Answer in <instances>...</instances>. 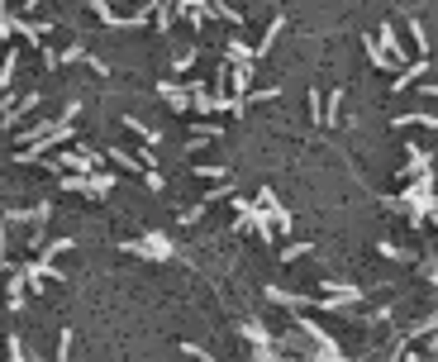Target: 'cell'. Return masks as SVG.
<instances>
[{
  "label": "cell",
  "instance_id": "7a4b0ae2",
  "mask_svg": "<svg viewBox=\"0 0 438 362\" xmlns=\"http://www.w3.org/2000/svg\"><path fill=\"white\" fill-rule=\"evenodd\" d=\"M14 67H19V53L10 48V53H5V67H0V86H10V77H14Z\"/></svg>",
  "mask_w": 438,
  "mask_h": 362
},
{
  "label": "cell",
  "instance_id": "277c9868",
  "mask_svg": "<svg viewBox=\"0 0 438 362\" xmlns=\"http://www.w3.org/2000/svg\"><path fill=\"white\" fill-rule=\"evenodd\" d=\"M434 95H438V86H434Z\"/></svg>",
  "mask_w": 438,
  "mask_h": 362
},
{
  "label": "cell",
  "instance_id": "3957f363",
  "mask_svg": "<svg viewBox=\"0 0 438 362\" xmlns=\"http://www.w3.org/2000/svg\"><path fill=\"white\" fill-rule=\"evenodd\" d=\"M201 215H205V205H191V210H181V224H196Z\"/></svg>",
  "mask_w": 438,
  "mask_h": 362
},
{
  "label": "cell",
  "instance_id": "6da1fadb",
  "mask_svg": "<svg viewBox=\"0 0 438 362\" xmlns=\"http://www.w3.org/2000/svg\"><path fill=\"white\" fill-rule=\"evenodd\" d=\"M191 67H196V48H186V53H181L177 62H172V72H177V77H186Z\"/></svg>",
  "mask_w": 438,
  "mask_h": 362
}]
</instances>
